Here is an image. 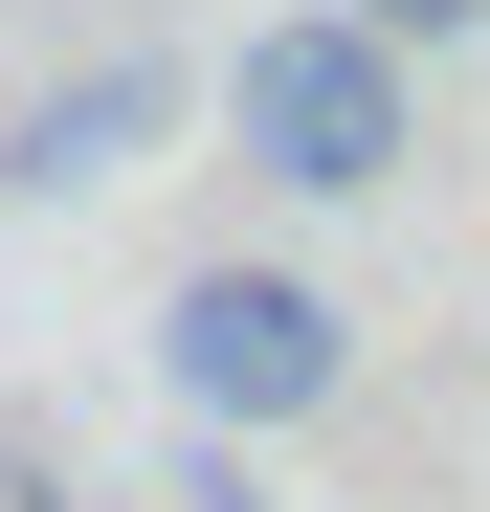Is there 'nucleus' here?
<instances>
[{"label": "nucleus", "mask_w": 490, "mask_h": 512, "mask_svg": "<svg viewBox=\"0 0 490 512\" xmlns=\"http://www.w3.org/2000/svg\"><path fill=\"white\" fill-rule=\"evenodd\" d=\"M156 134H179V67H67V90L0 134V179H23V201H90V179H134Z\"/></svg>", "instance_id": "nucleus-3"}, {"label": "nucleus", "mask_w": 490, "mask_h": 512, "mask_svg": "<svg viewBox=\"0 0 490 512\" xmlns=\"http://www.w3.org/2000/svg\"><path fill=\"white\" fill-rule=\"evenodd\" d=\"M357 379V312L312 290V268H268V245H245V268H179V312H156V401L201 423V446H268V423H312Z\"/></svg>", "instance_id": "nucleus-2"}, {"label": "nucleus", "mask_w": 490, "mask_h": 512, "mask_svg": "<svg viewBox=\"0 0 490 512\" xmlns=\"http://www.w3.org/2000/svg\"><path fill=\"white\" fill-rule=\"evenodd\" d=\"M335 23H379L401 67H424V45H468V23H490V0H335Z\"/></svg>", "instance_id": "nucleus-4"}, {"label": "nucleus", "mask_w": 490, "mask_h": 512, "mask_svg": "<svg viewBox=\"0 0 490 512\" xmlns=\"http://www.w3.org/2000/svg\"><path fill=\"white\" fill-rule=\"evenodd\" d=\"M223 134H245V179H290V201H379V179H401V134H424V90H401V45H379V23L290 0V23H245Z\"/></svg>", "instance_id": "nucleus-1"}]
</instances>
